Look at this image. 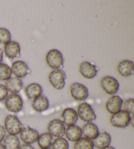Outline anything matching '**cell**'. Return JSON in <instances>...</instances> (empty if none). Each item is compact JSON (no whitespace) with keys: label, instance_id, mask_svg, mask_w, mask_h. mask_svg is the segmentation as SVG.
Instances as JSON below:
<instances>
[{"label":"cell","instance_id":"1","mask_svg":"<svg viewBox=\"0 0 134 149\" xmlns=\"http://www.w3.org/2000/svg\"><path fill=\"white\" fill-rule=\"evenodd\" d=\"M4 128L10 135H19L22 129V124L17 116L7 115L4 120Z\"/></svg>","mask_w":134,"mask_h":149},{"label":"cell","instance_id":"2","mask_svg":"<svg viewBox=\"0 0 134 149\" xmlns=\"http://www.w3.org/2000/svg\"><path fill=\"white\" fill-rule=\"evenodd\" d=\"M131 116L128 112L121 110L112 114L110 118V124L112 126L118 128H125L130 124Z\"/></svg>","mask_w":134,"mask_h":149},{"label":"cell","instance_id":"3","mask_svg":"<svg viewBox=\"0 0 134 149\" xmlns=\"http://www.w3.org/2000/svg\"><path fill=\"white\" fill-rule=\"evenodd\" d=\"M45 59L48 66L54 70L60 69L64 65L62 53L56 49L48 51L46 55Z\"/></svg>","mask_w":134,"mask_h":149},{"label":"cell","instance_id":"4","mask_svg":"<svg viewBox=\"0 0 134 149\" xmlns=\"http://www.w3.org/2000/svg\"><path fill=\"white\" fill-rule=\"evenodd\" d=\"M77 115L83 122H91L96 119V115L90 104L87 102H82L77 107Z\"/></svg>","mask_w":134,"mask_h":149},{"label":"cell","instance_id":"5","mask_svg":"<svg viewBox=\"0 0 134 149\" xmlns=\"http://www.w3.org/2000/svg\"><path fill=\"white\" fill-rule=\"evenodd\" d=\"M66 75L64 72L61 69H56L50 72L48 76V80L54 88L60 90L65 86V80Z\"/></svg>","mask_w":134,"mask_h":149},{"label":"cell","instance_id":"6","mask_svg":"<svg viewBox=\"0 0 134 149\" xmlns=\"http://www.w3.org/2000/svg\"><path fill=\"white\" fill-rule=\"evenodd\" d=\"M5 105L9 112L18 113L22 109L23 100L18 94H11L6 97Z\"/></svg>","mask_w":134,"mask_h":149},{"label":"cell","instance_id":"7","mask_svg":"<svg viewBox=\"0 0 134 149\" xmlns=\"http://www.w3.org/2000/svg\"><path fill=\"white\" fill-rule=\"evenodd\" d=\"M100 85L105 93L111 95L117 93L120 86L117 79L109 76L103 77L100 81Z\"/></svg>","mask_w":134,"mask_h":149},{"label":"cell","instance_id":"8","mask_svg":"<svg viewBox=\"0 0 134 149\" xmlns=\"http://www.w3.org/2000/svg\"><path fill=\"white\" fill-rule=\"evenodd\" d=\"M70 93L73 98L78 101L86 100L88 97V89L83 84L75 82L70 86Z\"/></svg>","mask_w":134,"mask_h":149},{"label":"cell","instance_id":"9","mask_svg":"<svg viewBox=\"0 0 134 149\" xmlns=\"http://www.w3.org/2000/svg\"><path fill=\"white\" fill-rule=\"evenodd\" d=\"M47 130L52 137H62L65 135L66 127L62 121L59 119H54L48 123Z\"/></svg>","mask_w":134,"mask_h":149},{"label":"cell","instance_id":"10","mask_svg":"<svg viewBox=\"0 0 134 149\" xmlns=\"http://www.w3.org/2000/svg\"><path fill=\"white\" fill-rule=\"evenodd\" d=\"M19 134L20 139L24 144L27 145H32L35 143L39 135L37 130L29 126L22 127Z\"/></svg>","mask_w":134,"mask_h":149},{"label":"cell","instance_id":"11","mask_svg":"<svg viewBox=\"0 0 134 149\" xmlns=\"http://www.w3.org/2000/svg\"><path fill=\"white\" fill-rule=\"evenodd\" d=\"M12 74H14L17 78H22L30 73V69L27 64L22 61H17L12 64L11 66Z\"/></svg>","mask_w":134,"mask_h":149},{"label":"cell","instance_id":"12","mask_svg":"<svg viewBox=\"0 0 134 149\" xmlns=\"http://www.w3.org/2000/svg\"><path fill=\"white\" fill-rule=\"evenodd\" d=\"M123 100L118 95H113L107 100L105 103V109L109 114H114L122 109Z\"/></svg>","mask_w":134,"mask_h":149},{"label":"cell","instance_id":"13","mask_svg":"<svg viewBox=\"0 0 134 149\" xmlns=\"http://www.w3.org/2000/svg\"><path fill=\"white\" fill-rule=\"evenodd\" d=\"M79 72L84 78L92 79L96 76L97 70L96 66L93 64L84 61L80 64Z\"/></svg>","mask_w":134,"mask_h":149},{"label":"cell","instance_id":"14","mask_svg":"<svg viewBox=\"0 0 134 149\" xmlns=\"http://www.w3.org/2000/svg\"><path fill=\"white\" fill-rule=\"evenodd\" d=\"M62 122L67 126L75 125L78 120V115L77 111L71 108H66L63 110L61 115Z\"/></svg>","mask_w":134,"mask_h":149},{"label":"cell","instance_id":"15","mask_svg":"<svg viewBox=\"0 0 134 149\" xmlns=\"http://www.w3.org/2000/svg\"><path fill=\"white\" fill-rule=\"evenodd\" d=\"M4 53L7 58L13 59L20 56V44L15 41H11L4 45Z\"/></svg>","mask_w":134,"mask_h":149},{"label":"cell","instance_id":"16","mask_svg":"<svg viewBox=\"0 0 134 149\" xmlns=\"http://www.w3.org/2000/svg\"><path fill=\"white\" fill-rule=\"evenodd\" d=\"M81 130L82 134L84 136V137L91 141L95 139L99 133L98 127L92 122L86 123Z\"/></svg>","mask_w":134,"mask_h":149},{"label":"cell","instance_id":"17","mask_svg":"<svg viewBox=\"0 0 134 149\" xmlns=\"http://www.w3.org/2000/svg\"><path fill=\"white\" fill-rule=\"evenodd\" d=\"M94 146L98 149H104L110 146L111 143V137L109 133L107 132L99 133L97 137L92 141Z\"/></svg>","mask_w":134,"mask_h":149},{"label":"cell","instance_id":"18","mask_svg":"<svg viewBox=\"0 0 134 149\" xmlns=\"http://www.w3.org/2000/svg\"><path fill=\"white\" fill-rule=\"evenodd\" d=\"M133 63L131 61L123 60L118 63L117 71L120 76L129 77L133 74Z\"/></svg>","mask_w":134,"mask_h":149},{"label":"cell","instance_id":"19","mask_svg":"<svg viewBox=\"0 0 134 149\" xmlns=\"http://www.w3.org/2000/svg\"><path fill=\"white\" fill-rule=\"evenodd\" d=\"M65 135L67 140L71 142H75L82 137L81 128L76 125L68 126L65 131Z\"/></svg>","mask_w":134,"mask_h":149},{"label":"cell","instance_id":"20","mask_svg":"<svg viewBox=\"0 0 134 149\" xmlns=\"http://www.w3.org/2000/svg\"><path fill=\"white\" fill-rule=\"evenodd\" d=\"M5 87L7 91L12 94H17L21 91L23 87L22 80L17 78H10L7 79L5 84Z\"/></svg>","mask_w":134,"mask_h":149},{"label":"cell","instance_id":"21","mask_svg":"<svg viewBox=\"0 0 134 149\" xmlns=\"http://www.w3.org/2000/svg\"><path fill=\"white\" fill-rule=\"evenodd\" d=\"M42 93V87L37 83L30 84L25 89L26 96L29 99H35L37 97L41 96Z\"/></svg>","mask_w":134,"mask_h":149},{"label":"cell","instance_id":"22","mask_svg":"<svg viewBox=\"0 0 134 149\" xmlns=\"http://www.w3.org/2000/svg\"><path fill=\"white\" fill-rule=\"evenodd\" d=\"M32 106L36 112H43L49 107V101L47 97L41 95L33 99Z\"/></svg>","mask_w":134,"mask_h":149},{"label":"cell","instance_id":"23","mask_svg":"<svg viewBox=\"0 0 134 149\" xmlns=\"http://www.w3.org/2000/svg\"><path fill=\"white\" fill-rule=\"evenodd\" d=\"M3 145L6 149H19L20 146L19 138L17 135H7L4 138Z\"/></svg>","mask_w":134,"mask_h":149},{"label":"cell","instance_id":"24","mask_svg":"<svg viewBox=\"0 0 134 149\" xmlns=\"http://www.w3.org/2000/svg\"><path fill=\"white\" fill-rule=\"evenodd\" d=\"M37 144L41 149H48L51 147L52 143V137L48 133H43L39 135Z\"/></svg>","mask_w":134,"mask_h":149},{"label":"cell","instance_id":"25","mask_svg":"<svg viewBox=\"0 0 134 149\" xmlns=\"http://www.w3.org/2000/svg\"><path fill=\"white\" fill-rule=\"evenodd\" d=\"M74 149H94V144L92 141L85 137H81L75 142Z\"/></svg>","mask_w":134,"mask_h":149},{"label":"cell","instance_id":"26","mask_svg":"<svg viewBox=\"0 0 134 149\" xmlns=\"http://www.w3.org/2000/svg\"><path fill=\"white\" fill-rule=\"evenodd\" d=\"M52 149H69V143L68 140L63 137L56 138L51 145Z\"/></svg>","mask_w":134,"mask_h":149},{"label":"cell","instance_id":"27","mask_svg":"<svg viewBox=\"0 0 134 149\" xmlns=\"http://www.w3.org/2000/svg\"><path fill=\"white\" fill-rule=\"evenodd\" d=\"M11 69L8 65L4 63H0V79L1 80H7L11 78Z\"/></svg>","mask_w":134,"mask_h":149},{"label":"cell","instance_id":"28","mask_svg":"<svg viewBox=\"0 0 134 149\" xmlns=\"http://www.w3.org/2000/svg\"><path fill=\"white\" fill-rule=\"evenodd\" d=\"M11 35L9 30L5 28H0V44L6 45L11 42Z\"/></svg>","mask_w":134,"mask_h":149},{"label":"cell","instance_id":"29","mask_svg":"<svg viewBox=\"0 0 134 149\" xmlns=\"http://www.w3.org/2000/svg\"><path fill=\"white\" fill-rule=\"evenodd\" d=\"M122 107L123 110L128 112L131 116L133 115L134 112V99L133 98L128 99L122 103Z\"/></svg>","mask_w":134,"mask_h":149},{"label":"cell","instance_id":"30","mask_svg":"<svg viewBox=\"0 0 134 149\" xmlns=\"http://www.w3.org/2000/svg\"><path fill=\"white\" fill-rule=\"evenodd\" d=\"M8 96V91L3 85L0 84V101H3Z\"/></svg>","mask_w":134,"mask_h":149},{"label":"cell","instance_id":"31","mask_svg":"<svg viewBox=\"0 0 134 149\" xmlns=\"http://www.w3.org/2000/svg\"><path fill=\"white\" fill-rule=\"evenodd\" d=\"M6 135V131L3 126L0 125V143L3 141Z\"/></svg>","mask_w":134,"mask_h":149},{"label":"cell","instance_id":"32","mask_svg":"<svg viewBox=\"0 0 134 149\" xmlns=\"http://www.w3.org/2000/svg\"><path fill=\"white\" fill-rule=\"evenodd\" d=\"M19 149H35V148L32 145H27V144H24V145H20Z\"/></svg>","mask_w":134,"mask_h":149},{"label":"cell","instance_id":"33","mask_svg":"<svg viewBox=\"0 0 134 149\" xmlns=\"http://www.w3.org/2000/svg\"><path fill=\"white\" fill-rule=\"evenodd\" d=\"M3 51L0 49V63H1L2 61H3Z\"/></svg>","mask_w":134,"mask_h":149},{"label":"cell","instance_id":"34","mask_svg":"<svg viewBox=\"0 0 134 149\" xmlns=\"http://www.w3.org/2000/svg\"><path fill=\"white\" fill-rule=\"evenodd\" d=\"M104 149H116L115 147H113V146H107V147H106Z\"/></svg>","mask_w":134,"mask_h":149},{"label":"cell","instance_id":"35","mask_svg":"<svg viewBox=\"0 0 134 149\" xmlns=\"http://www.w3.org/2000/svg\"><path fill=\"white\" fill-rule=\"evenodd\" d=\"M0 149H6L4 147V146L3 145V144L0 143Z\"/></svg>","mask_w":134,"mask_h":149},{"label":"cell","instance_id":"36","mask_svg":"<svg viewBox=\"0 0 134 149\" xmlns=\"http://www.w3.org/2000/svg\"><path fill=\"white\" fill-rule=\"evenodd\" d=\"M48 149H49V148H48Z\"/></svg>","mask_w":134,"mask_h":149}]
</instances>
